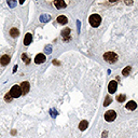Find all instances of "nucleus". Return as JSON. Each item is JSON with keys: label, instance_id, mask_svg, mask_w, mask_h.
I'll use <instances>...</instances> for the list:
<instances>
[{"label": "nucleus", "instance_id": "bb28decb", "mask_svg": "<svg viewBox=\"0 0 138 138\" xmlns=\"http://www.w3.org/2000/svg\"><path fill=\"white\" fill-rule=\"evenodd\" d=\"M16 69H17V66H14V69H13V72H15V71H16Z\"/></svg>", "mask_w": 138, "mask_h": 138}, {"label": "nucleus", "instance_id": "dca6fc26", "mask_svg": "<svg viewBox=\"0 0 138 138\" xmlns=\"http://www.w3.org/2000/svg\"><path fill=\"white\" fill-rule=\"evenodd\" d=\"M111 103H112V97L110 96V95H107L105 101H104V106H105V107H107V106H109Z\"/></svg>", "mask_w": 138, "mask_h": 138}, {"label": "nucleus", "instance_id": "4be33fe9", "mask_svg": "<svg viewBox=\"0 0 138 138\" xmlns=\"http://www.w3.org/2000/svg\"><path fill=\"white\" fill-rule=\"evenodd\" d=\"M45 52H46L47 54L51 53V52H52V46H51V45H47V46H45Z\"/></svg>", "mask_w": 138, "mask_h": 138}, {"label": "nucleus", "instance_id": "f257e3e1", "mask_svg": "<svg viewBox=\"0 0 138 138\" xmlns=\"http://www.w3.org/2000/svg\"><path fill=\"white\" fill-rule=\"evenodd\" d=\"M104 59L106 60L107 63L109 64H114V63L118 62L119 59V56L115 52H112V51H108L104 54Z\"/></svg>", "mask_w": 138, "mask_h": 138}, {"label": "nucleus", "instance_id": "ddd939ff", "mask_svg": "<svg viewBox=\"0 0 138 138\" xmlns=\"http://www.w3.org/2000/svg\"><path fill=\"white\" fill-rule=\"evenodd\" d=\"M136 108H137V104H136L134 100H129L128 103L126 104V109L132 110V111H133V110H135Z\"/></svg>", "mask_w": 138, "mask_h": 138}, {"label": "nucleus", "instance_id": "6ab92c4d", "mask_svg": "<svg viewBox=\"0 0 138 138\" xmlns=\"http://www.w3.org/2000/svg\"><path fill=\"white\" fill-rule=\"evenodd\" d=\"M125 99H126V95H124V94H120L116 97V100H118L119 103H123Z\"/></svg>", "mask_w": 138, "mask_h": 138}, {"label": "nucleus", "instance_id": "f03ea898", "mask_svg": "<svg viewBox=\"0 0 138 138\" xmlns=\"http://www.w3.org/2000/svg\"><path fill=\"white\" fill-rule=\"evenodd\" d=\"M88 22H90V25L92 27H98L101 23V17L98 14H92L88 17Z\"/></svg>", "mask_w": 138, "mask_h": 138}, {"label": "nucleus", "instance_id": "5701e85b", "mask_svg": "<svg viewBox=\"0 0 138 138\" xmlns=\"http://www.w3.org/2000/svg\"><path fill=\"white\" fill-rule=\"evenodd\" d=\"M56 114H57V113H56L55 110H51V115L52 116H56Z\"/></svg>", "mask_w": 138, "mask_h": 138}, {"label": "nucleus", "instance_id": "20e7f679", "mask_svg": "<svg viewBox=\"0 0 138 138\" xmlns=\"http://www.w3.org/2000/svg\"><path fill=\"white\" fill-rule=\"evenodd\" d=\"M115 118H116V112L114 110H108L105 113V120L107 122H112V121L115 120Z\"/></svg>", "mask_w": 138, "mask_h": 138}, {"label": "nucleus", "instance_id": "0eeeda50", "mask_svg": "<svg viewBox=\"0 0 138 138\" xmlns=\"http://www.w3.org/2000/svg\"><path fill=\"white\" fill-rule=\"evenodd\" d=\"M116 88H118V83H116V81H114V80L110 81L109 85H108V92H109L110 94H113V93H115Z\"/></svg>", "mask_w": 138, "mask_h": 138}, {"label": "nucleus", "instance_id": "393cba45", "mask_svg": "<svg viewBox=\"0 0 138 138\" xmlns=\"http://www.w3.org/2000/svg\"><path fill=\"white\" fill-rule=\"evenodd\" d=\"M126 4H133V1H125Z\"/></svg>", "mask_w": 138, "mask_h": 138}, {"label": "nucleus", "instance_id": "f8f14e48", "mask_svg": "<svg viewBox=\"0 0 138 138\" xmlns=\"http://www.w3.org/2000/svg\"><path fill=\"white\" fill-rule=\"evenodd\" d=\"M10 36L12 37V38H17V37L19 36V30L17 29L16 27H13V28H11L10 29Z\"/></svg>", "mask_w": 138, "mask_h": 138}, {"label": "nucleus", "instance_id": "b1692460", "mask_svg": "<svg viewBox=\"0 0 138 138\" xmlns=\"http://www.w3.org/2000/svg\"><path fill=\"white\" fill-rule=\"evenodd\" d=\"M53 64H54V65H59V63H58L57 60L55 59V60H53Z\"/></svg>", "mask_w": 138, "mask_h": 138}, {"label": "nucleus", "instance_id": "aec40b11", "mask_svg": "<svg viewBox=\"0 0 138 138\" xmlns=\"http://www.w3.org/2000/svg\"><path fill=\"white\" fill-rule=\"evenodd\" d=\"M12 96H11L10 95V93H6V95H4V101H6V103H10V101H12Z\"/></svg>", "mask_w": 138, "mask_h": 138}, {"label": "nucleus", "instance_id": "423d86ee", "mask_svg": "<svg viewBox=\"0 0 138 138\" xmlns=\"http://www.w3.org/2000/svg\"><path fill=\"white\" fill-rule=\"evenodd\" d=\"M19 86H21V90H22V95H26L30 90V84H29V82H27V81L22 82Z\"/></svg>", "mask_w": 138, "mask_h": 138}, {"label": "nucleus", "instance_id": "a211bd4d", "mask_svg": "<svg viewBox=\"0 0 138 138\" xmlns=\"http://www.w3.org/2000/svg\"><path fill=\"white\" fill-rule=\"evenodd\" d=\"M131 67L129 66H127V67H125L124 69H123V71H122V75H124V77H127V75H129V72H131Z\"/></svg>", "mask_w": 138, "mask_h": 138}, {"label": "nucleus", "instance_id": "6e6552de", "mask_svg": "<svg viewBox=\"0 0 138 138\" xmlns=\"http://www.w3.org/2000/svg\"><path fill=\"white\" fill-rule=\"evenodd\" d=\"M45 62V55H43L42 53H39L38 55L34 57V63L37 65H40V64H43Z\"/></svg>", "mask_w": 138, "mask_h": 138}, {"label": "nucleus", "instance_id": "1a4fd4ad", "mask_svg": "<svg viewBox=\"0 0 138 138\" xmlns=\"http://www.w3.org/2000/svg\"><path fill=\"white\" fill-rule=\"evenodd\" d=\"M9 63H10V56L6 55V54H4V55H2L1 57H0V65L1 66H6V65H9Z\"/></svg>", "mask_w": 138, "mask_h": 138}, {"label": "nucleus", "instance_id": "4468645a", "mask_svg": "<svg viewBox=\"0 0 138 138\" xmlns=\"http://www.w3.org/2000/svg\"><path fill=\"white\" fill-rule=\"evenodd\" d=\"M57 22L60 25H66L68 23V18L65 15H59V16H57Z\"/></svg>", "mask_w": 138, "mask_h": 138}, {"label": "nucleus", "instance_id": "9d476101", "mask_svg": "<svg viewBox=\"0 0 138 138\" xmlns=\"http://www.w3.org/2000/svg\"><path fill=\"white\" fill-rule=\"evenodd\" d=\"M54 6H56V9H65L67 6V3L64 1V0H55L54 1Z\"/></svg>", "mask_w": 138, "mask_h": 138}, {"label": "nucleus", "instance_id": "a878e982", "mask_svg": "<svg viewBox=\"0 0 138 138\" xmlns=\"http://www.w3.org/2000/svg\"><path fill=\"white\" fill-rule=\"evenodd\" d=\"M106 136H107V132H105V133H103V138H104V137H106Z\"/></svg>", "mask_w": 138, "mask_h": 138}, {"label": "nucleus", "instance_id": "2eb2a0df", "mask_svg": "<svg viewBox=\"0 0 138 138\" xmlns=\"http://www.w3.org/2000/svg\"><path fill=\"white\" fill-rule=\"evenodd\" d=\"M88 126V122L86 120H82L81 122L79 123V129L80 131H85Z\"/></svg>", "mask_w": 138, "mask_h": 138}, {"label": "nucleus", "instance_id": "9b49d317", "mask_svg": "<svg viewBox=\"0 0 138 138\" xmlns=\"http://www.w3.org/2000/svg\"><path fill=\"white\" fill-rule=\"evenodd\" d=\"M31 41H32V36H31V34H25V37H24V44L25 45H29L30 43H31Z\"/></svg>", "mask_w": 138, "mask_h": 138}, {"label": "nucleus", "instance_id": "f3484780", "mask_svg": "<svg viewBox=\"0 0 138 138\" xmlns=\"http://www.w3.org/2000/svg\"><path fill=\"white\" fill-rule=\"evenodd\" d=\"M22 59H23V62L25 63L26 65H29L30 64V59H29V57H28V55H26V53L22 54Z\"/></svg>", "mask_w": 138, "mask_h": 138}, {"label": "nucleus", "instance_id": "39448f33", "mask_svg": "<svg viewBox=\"0 0 138 138\" xmlns=\"http://www.w3.org/2000/svg\"><path fill=\"white\" fill-rule=\"evenodd\" d=\"M62 38L64 41H69L71 39V29L69 27H66L62 31Z\"/></svg>", "mask_w": 138, "mask_h": 138}, {"label": "nucleus", "instance_id": "7ed1b4c3", "mask_svg": "<svg viewBox=\"0 0 138 138\" xmlns=\"http://www.w3.org/2000/svg\"><path fill=\"white\" fill-rule=\"evenodd\" d=\"M10 95L12 96V98H18L19 96L22 95V90H21V86L15 84V85L12 86V88L10 90Z\"/></svg>", "mask_w": 138, "mask_h": 138}, {"label": "nucleus", "instance_id": "412c9836", "mask_svg": "<svg viewBox=\"0 0 138 138\" xmlns=\"http://www.w3.org/2000/svg\"><path fill=\"white\" fill-rule=\"evenodd\" d=\"M50 19V15H47V14H43V15H41L40 16V21L41 22H47Z\"/></svg>", "mask_w": 138, "mask_h": 138}]
</instances>
